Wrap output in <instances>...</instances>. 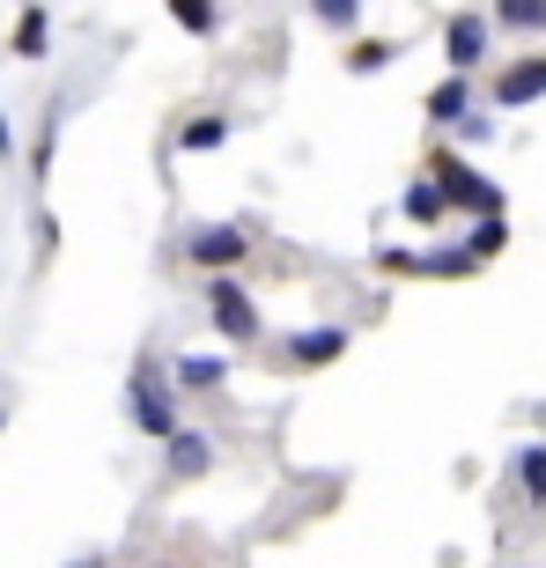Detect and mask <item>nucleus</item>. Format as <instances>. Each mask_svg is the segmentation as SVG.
<instances>
[{
  "mask_svg": "<svg viewBox=\"0 0 546 568\" xmlns=\"http://www.w3.org/2000/svg\"><path fill=\"white\" fill-rule=\"evenodd\" d=\"M178 377H163L155 362H141L133 369V384H127V414H133V428L141 436H170L178 428V392H170Z\"/></svg>",
  "mask_w": 546,
  "mask_h": 568,
  "instance_id": "1",
  "label": "nucleus"
},
{
  "mask_svg": "<svg viewBox=\"0 0 546 568\" xmlns=\"http://www.w3.org/2000/svg\"><path fill=\"white\" fill-rule=\"evenodd\" d=\"M185 258L200 274H230L252 258V230L244 222H208V230H185Z\"/></svg>",
  "mask_w": 546,
  "mask_h": 568,
  "instance_id": "2",
  "label": "nucleus"
},
{
  "mask_svg": "<svg viewBox=\"0 0 546 568\" xmlns=\"http://www.w3.org/2000/svg\"><path fill=\"white\" fill-rule=\"evenodd\" d=\"M208 303H214V333L230 339V347H252L259 339V303L244 295L236 274H208Z\"/></svg>",
  "mask_w": 546,
  "mask_h": 568,
  "instance_id": "3",
  "label": "nucleus"
},
{
  "mask_svg": "<svg viewBox=\"0 0 546 568\" xmlns=\"http://www.w3.org/2000/svg\"><path fill=\"white\" fill-rule=\"evenodd\" d=\"M487 44H495V22L487 16H451V30H443V60L458 67V74H473V67L487 60Z\"/></svg>",
  "mask_w": 546,
  "mask_h": 568,
  "instance_id": "4",
  "label": "nucleus"
},
{
  "mask_svg": "<svg viewBox=\"0 0 546 568\" xmlns=\"http://www.w3.org/2000/svg\"><path fill=\"white\" fill-rule=\"evenodd\" d=\"M347 339H355V325H311V333L289 339V362L295 369H325V362L347 355Z\"/></svg>",
  "mask_w": 546,
  "mask_h": 568,
  "instance_id": "5",
  "label": "nucleus"
},
{
  "mask_svg": "<svg viewBox=\"0 0 546 568\" xmlns=\"http://www.w3.org/2000/svg\"><path fill=\"white\" fill-rule=\"evenodd\" d=\"M546 97V60L532 52V60H517V67H503V82H495V104L503 111H525V104H539Z\"/></svg>",
  "mask_w": 546,
  "mask_h": 568,
  "instance_id": "6",
  "label": "nucleus"
},
{
  "mask_svg": "<svg viewBox=\"0 0 546 568\" xmlns=\"http://www.w3.org/2000/svg\"><path fill=\"white\" fill-rule=\"evenodd\" d=\"M436 178H443V192H451V200H465V207H487V214H503V192L487 185V178H473V170H458L451 155H436Z\"/></svg>",
  "mask_w": 546,
  "mask_h": 568,
  "instance_id": "7",
  "label": "nucleus"
},
{
  "mask_svg": "<svg viewBox=\"0 0 546 568\" xmlns=\"http://www.w3.org/2000/svg\"><path fill=\"white\" fill-rule=\"evenodd\" d=\"M465 111H473V82H465L458 67H451V74L428 89V126H458Z\"/></svg>",
  "mask_w": 546,
  "mask_h": 568,
  "instance_id": "8",
  "label": "nucleus"
},
{
  "mask_svg": "<svg viewBox=\"0 0 546 568\" xmlns=\"http://www.w3.org/2000/svg\"><path fill=\"white\" fill-rule=\"evenodd\" d=\"M170 473H178V480H200V473H208L214 465V443L200 436V428H170Z\"/></svg>",
  "mask_w": 546,
  "mask_h": 568,
  "instance_id": "9",
  "label": "nucleus"
},
{
  "mask_svg": "<svg viewBox=\"0 0 546 568\" xmlns=\"http://www.w3.org/2000/svg\"><path fill=\"white\" fill-rule=\"evenodd\" d=\"M400 214L414 222V230H436L443 214H451V192H443V178H421V185H406Z\"/></svg>",
  "mask_w": 546,
  "mask_h": 568,
  "instance_id": "10",
  "label": "nucleus"
},
{
  "mask_svg": "<svg viewBox=\"0 0 546 568\" xmlns=\"http://www.w3.org/2000/svg\"><path fill=\"white\" fill-rule=\"evenodd\" d=\"M170 377H178V392H214V384H230V362L222 355H178Z\"/></svg>",
  "mask_w": 546,
  "mask_h": 568,
  "instance_id": "11",
  "label": "nucleus"
},
{
  "mask_svg": "<svg viewBox=\"0 0 546 568\" xmlns=\"http://www.w3.org/2000/svg\"><path fill=\"white\" fill-rule=\"evenodd\" d=\"M222 141H230V119H222V111H208V119H185V126H178V148H185V155H214Z\"/></svg>",
  "mask_w": 546,
  "mask_h": 568,
  "instance_id": "12",
  "label": "nucleus"
},
{
  "mask_svg": "<svg viewBox=\"0 0 546 568\" xmlns=\"http://www.w3.org/2000/svg\"><path fill=\"white\" fill-rule=\"evenodd\" d=\"M52 52V16L44 8H22V22H16V60H44Z\"/></svg>",
  "mask_w": 546,
  "mask_h": 568,
  "instance_id": "13",
  "label": "nucleus"
},
{
  "mask_svg": "<svg viewBox=\"0 0 546 568\" xmlns=\"http://www.w3.org/2000/svg\"><path fill=\"white\" fill-rule=\"evenodd\" d=\"M495 22L517 30V38H539L546 30V0H495Z\"/></svg>",
  "mask_w": 546,
  "mask_h": 568,
  "instance_id": "14",
  "label": "nucleus"
},
{
  "mask_svg": "<svg viewBox=\"0 0 546 568\" xmlns=\"http://www.w3.org/2000/svg\"><path fill=\"white\" fill-rule=\"evenodd\" d=\"M170 16L185 22L192 38H214V30H222V8H214V0H170Z\"/></svg>",
  "mask_w": 546,
  "mask_h": 568,
  "instance_id": "15",
  "label": "nucleus"
},
{
  "mask_svg": "<svg viewBox=\"0 0 546 568\" xmlns=\"http://www.w3.org/2000/svg\"><path fill=\"white\" fill-rule=\"evenodd\" d=\"M517 480H525L532 503H546V443H525V450H517Z\"/></svg>",
  "mask_w": 546,
  "mask_h": 568,
  "instance_id": "16",
  "label": "nucleus"
},
{
  "mask_svg": "<svg viewBox=\"0 0 546 568\" xmlns=\"http://www.w3.org/2000/svg\"><path fill=\"white\" fill-rule=\"evenodd\" d=\"M311 16H317V22H333V30H355L362 0H311Z\"/></svg>",
  "mask_w": 546,
  "mask_h": 568,
  "instance_id": "17",
  "label": "nucleus"
},
{
  "mask_svg": "<svg viewBox=\"0 0 546 568\" xmlns=\"http://www.w3.org/2000/svg\"><path fill=\"white\" fill-rule=\"evenodd\" d=\"M347 67H355V74H377V67H392V44H355Z\"/></svg>",
  "mask_w": 546,
  "mask_h": 568,
  "instance_id": "18",
  "label": "nucleus"
},
{
  "mask_svg": "<svg viewBox=\"0 0 546 568\" xmlns=\"http://www.w3.org/2000/svg\"><path fill=\"white\" fill-rule=\"evenodd\" d=\"M0 155H16V133H8V111H0Z\"/></svg>",
  "mask_w": 546,
  "mask_h": 568,
  "instance_id": "19",
  "label": "nucleus"
},
{
  "mask_svg": "<svg viewBox=\"0 0 546 568\" xmlns=\"http://www.w3.org/2000/svg\"><path fill=\"white\" fill-rule=\"evenodd\" d=\"M74 568H104V561H74Z\"/></svg>",
  "mask_w": 546,
  "mask_h": 568,
  "instance_id": "20",
  "label": "nucleus"
}]
</instances>
